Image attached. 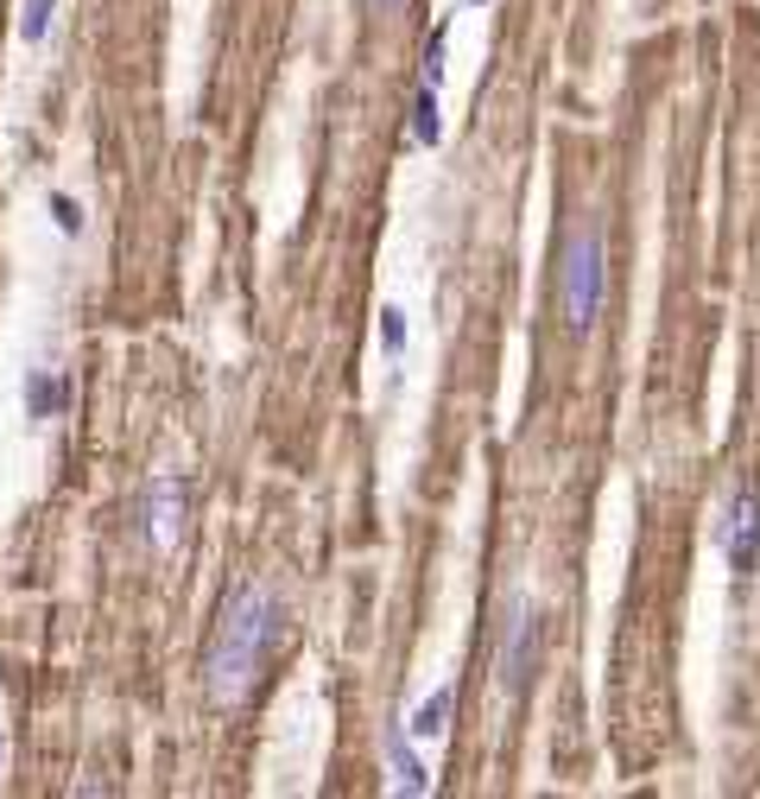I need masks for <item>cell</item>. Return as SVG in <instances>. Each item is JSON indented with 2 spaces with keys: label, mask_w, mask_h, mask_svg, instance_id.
<instances>
[{
  "label": "cell",
  "mask_w": 760,
  "mask_h": 799,
  "mask_svg": "<svg viewBox=\"0 0 760 799\" xmlns=\"http://www.w3.org/2000/svg\"><path fill=\"white\" fill-rule=\"evenodd\" d=\"M286 635V603L273 597V583H235L222 597V616L210 628V648H203V691L210 704H248V691L260 686V666L279 648Z\"/></svg>",
  "instance_id": "1"
},
{
  "label": "cell",
  "mask_w": 760,
  "mask_h": 799,
  "mask_svg": "<svg viewBox=\"0 0 760 799\" xmlns=\"http://www.w3.org/2000/svg\"><path fill=\"white\" fill-rule=\"evenodd\" d=\"M58 400H64L58 368H33V374H26V419H51V413H58Z\"/></svg>",
  "instance_id": "8"
},
{
  "label": "cell",
  "mask_w": 760,
  "mask_h": 799,
  "mask_svg": "<svg viewBox=\"0 0 760 799\" xmlns=\"http://www.w3.org/2000/svg\"><path fill=\"white\" fill-rule=\"evenodd\" d=\"M387 762H394V774H399V794H425L432 780H425V762L412 755V729H394L387 736Z\"/></svg>",
  "instance_id": "7"
},
{
  "label": "cell",
  "mask_w": 760,
  "mask_h": 799,
  "mask_svg": "<svg viewBox=\"0 0 760 799\" xmlns=\"http://www.w3.org/2000/svg\"><path fill=\"white\" fill-rule=\"evenodd\" d=\"M602 305H609V242L596 222H583L558 255V318L571 336H589Z\"/></svg>",
  "instance_id": "2"
},
{
  "label": "cell",
  "mask_w": 760,
  "mask_h": 799,
  "mask_svg": "<svg viewBox=\"0 0 760 799\" xmlns=\"http://www.w3.org/2000/svg\"><path fill=\"white\" fill-rule=\"evenodd\" d=\"M184 514H190V476L159 470L146 482V540L159 545V552H172L184 540Z\"/></svg>",
  "instance_id": "4"
},
{
  "label": "cell",
  "mask_w": 760,
  "mask_h": 799,
  "mask_svg": "<svg viewBox=\"0 0 760 799\" xmlns=\"http://www.w3.org/2000/svg\"><path fill=\"white\" fill-rule=\"evenodd\" d=\"M412 140L419 146H437L444 140V121H437V89L419 83V102H412Z\"/></svg>",
  "instance_id": "9"
},
{
  "label": "cell",
  "mask_w": 760,
  "mask_h": 799,
  "mask_svg": "<svg viewBox=\"0 0 760 799\" xmlns=\"http://www.w3.org/2000/svg\"><path fill=\"white\" fill-rule=\"evenodd\" d=\"M51 13H58V0H26V7H20V45H45Z\"/></svg>",
  "instance_id": "10"
},
{
  "label": "cell",
  "mask_w": 760,
  "mask_h": 799,
  "mask_svg": "<svg viewBox=\"0 0 760 799\" xmlns=\"http://www.w3.org/2000/svg\"><path fill=\"white\" fill-rule=\"evenodd\" d=\"M51 222H58L64 235H83V204H71L64 190H51Z\"/></svg>",
  "instance_id": "13"
},
{
  "label": "cell",
  "mask_w": 760,
  "mask_h": 799,
  "mask_svg": "<svg viewBox=\"0 0 760 799\" xmlns=\"http://www.w3.org/2000/svg\"><path fill=\"white\" fill-rule=\"evenodd\" d=\"M470 7H488V0H470Z\"/></svg>",
  "instance_id": "15"
},
{
  "label": "cell",
  "mask_w": 760,
  "mask_h": 799,
  "mask_svg": "<svg viewBox=\"0 0 760 799\" xmlns=\"http://www.w3.org/2000/svg\"><path fill=\"white\" fill-rule=\"evenodd\" d=\"M533 660H539V610L533 603H513L501 622V654H495V673H501V691L520 698L533 686Z\"/></svg>",
  "instance_id": "3"
},
{
  "label": "cell",
  "mask_w": 760,
  "mask_h": 799,
  "mask_svg": "<svg viewBox=\"0 0 760 799\" xmlns=\"http://www.w3.org/2000/svg\"><path fill=\"white\" fill-rule=\"evenodd\" d=\"M406 0H367V13H399Z\"/></svg>",
  "instance_id": "14"
},
{
  "label": "cell",
  "mask_w": 760,
  "mask_h": 799,
  "mask_svg": "<svg viewBox=\"0 0 760 799\" xmlns=\"http://www.w3.org/2000/svg\"><path fill=\"white\" fill-rule=\"evenodd\" d=\"M450 711H457V686H437L412 717H406V729H412V742H437L444 729H450Z\"/></svg>",
  "instance_id": "6"
},
{
  "label": "cell",
  "mask_w": 760,
  "mask_h": 799,
  "mask_svg": "<svg viewBox=\"0 0 760 799\" xmlns=\"http://www.w3.org/2000/svg\"><path fill=\"white\" fill-rule=\"evenodd\" d=\"M723 552H728V571L742 583L760 571V495L755 489H735V502L723 514Z\"/></svg>",
  "instance_id": "5"
},
{
  "label": "cell",
  "mask_w": 760,
  "mask_h": 799,
  "mask_svg": "<svg viewBox=\"0 0 760 799\" xmlns=\"http://www.w3.org/2000/svg\"><path fill=\"white\" fill-rule=\"evenodd\" d=\"M381 343H387V362L406 356V311L399 305H381Z\"/></svg>",
  "instance_id": "11"
},
{
  "label": "cell",
  "mask_w": 760,
  "mask_h": 799,
  "mask_svg": "<svg viewBox=\"0 0 760 799\" xmlns=\"http://www.w3.org/2000/svg\"><path fill=\"white\" fill-rule=\"evenodd\" d=\"M444 51H450V20H444V26H437L432 33V45H425V83H444Z\"/></svg>",
  "instance_id": "12"
}]
</instances>
